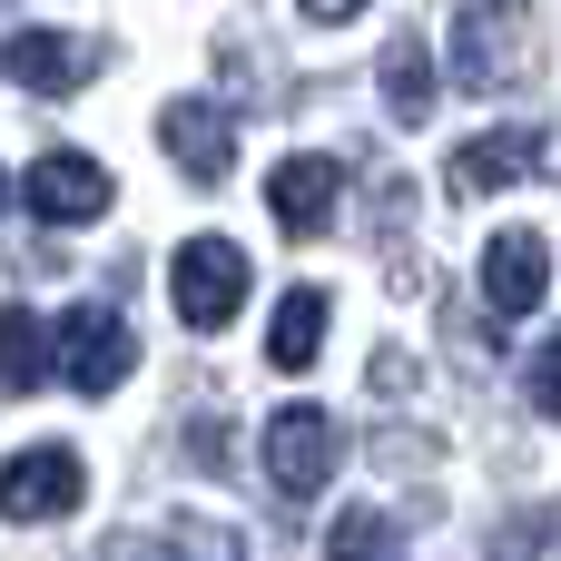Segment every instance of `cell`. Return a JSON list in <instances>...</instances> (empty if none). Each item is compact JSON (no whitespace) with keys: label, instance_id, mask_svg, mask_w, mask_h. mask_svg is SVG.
<instances>
[{"label":"cell","instance_id":"cell-18","mask_svg":"<svg viewBox=\"0 0 561 561\" xmlns=\"http://www.w3.org/2000/svg\"><path fill=\"white\" fill-rule=\"evenodd\" d=\"M187 463L197 473H227V414H197L187 424Z\"/></svg>","mask_w":561,"mask_h":561},{"label":"cell","instance_id":"cell-7","mask_svg":"<svg viewBox=\"0 0 561 561\" xmlns=\"http://www.w3.org/2000/svg\"><path fill=\"white\" fill-rule=\"evenodd\" d=\"M20 197H30V217H49V227H89V217H108V168L79 158V148H39L30 178H20Z\"/></svg>","mask_w":561,"mask_h":561},{"label":"cell","instance_id":"cell-14","mask_svg":"<svg viewBox=\"0 0 561 561\" xmlns=\"http://www.w3.org/2000/svg\"><path fill=\"white\" fill-rule=\"evenodd\" d=\"M59 375V355H49V325L30 316V306H0V394H39Z\"/></svg>","mask_w":561,"mask_h":561},{"label":"cell","instance_id":"cell-9","mask_svg":"<svg viewBox=\"0 0 561 561\" xmlns=\"http://www.w3.org/2000/svg\"><path fill=\"white\" fill-rule=\"evenodd\" d=\"M335 197H345V158H276V178H266V207H276V227L286 237H325L335 227Z\"/></svg>","mask_w":561,"mask_h":561},{"label":"cell","instance_id":"cell-6","mask_svg":"<svg viewBox=\"0 0 561 561\" xmlns=\"http://www.w3.org/2000/svg\"><path fill=\"white\" fill-rule=\"evenodd\" d=\"M0 69H10V89H30V99H79V89L99 79V39H79V30H10Z\"/></svg>","mask_w":561,"mask_h":561},{"label":"cell","instance_id":"cell-17","mask_svg":"<svg viewBox=\"0 0 561 561\" xmlns=\"http://www.w3.org/2000/svg\"><path fill=\"white\" fill-rule=\"evenodd\" d=\"M523 394H533V404H542V414L561 424V335L542 345V355H533V365H523Z\"/></svg>","mask_w":561,"mask_h":561},{"label":"cell","instance_id":"cell-4","mask_svg":"<svg viewBox=\"0 0 561 561\" xmlns=\"http://www.w3.org/2000/svg\"><path fill=\"white\" fill-rule=\"evenodd\" d=\"M89 503V463L79 444H20L0 463V523H59Z\"/></svg>","mask_w":561,"mask_h":561},{"label":"cell","instance_id":"cell-19","mask_svg":"<svg viewBox=\"0 0 561 561\" xmlns=\"http://www.w3.org/2000/svg\"><path fill=\"white\" fill-rule=\"evenodd\" d=\"M296 10H306V20H325V30H335V20H355V10H365V0H296Z\"/></svg>","mask_w":561,"mask_h":561},{"label":"cell","instance_id":"cell-11","mask_svg":"<svg viewBox=\"0 0 561 561\" xmlns=\"http://www.w3.org/2000/svg\"><path fill=\"white\" fill-rule=\"evenodd\" d=\"M99 561H256V542L237 523H158V533H128Z\"/></svg>","mask_w":561,"mask_h":561},{"label":"cell","instance_id":"cell-13","mask_svg":"<svg viewBox=\"0 0 561 561\" xmlns=\"http://www.w3.org/2000/svg\"><path fill=\"white\" fill-rule=\"evenodd\" d=\"M325 345V286H286L276 296V325H266V365L276 375H306Z\"/></svg>","mask_w":561,"mask_h":561},{"label":"cell","instance_id":"cell-15","mask_svg":"<svg viewBox=\"0 0 561 561\" xmlns=\"http://www.w3.org/2000/svg\"><path fill=\"white\" fill-rule=\"evenodd\" d=\"M385 108L404 118V128H424L434 118V49L404 30V39H385Z\"/></svg>","mask_w":561,"mask_h":561},{"label":"cell","instance_id":"cell-5","mask_svg":"<svg viewBox=\"0 0 561 561\" xmlns=\"http://www.w3.org/2000/svg\"><path fill=\"white\" fill-rule=\"evenodd\" d=\"M138 365V335H128V316L118 306H69L59 316V385H79V394H108L118 375Z\"/></svg>","mask_w":561,"mask_h":561},{"label":"cell","instance_id":"cell-10","mask_svg":"<svg viewBox=\"0 0 561 561\" xmlns=\"http://www.w3.org/2000/svg\"><path fill=\"white\" fill-rule=\"evenodd\" d=\"M552 296V247L533 237V227H503L493 247H483V306L493 316H533Z\"/></svg>","mask_w":561,"mask_h":561},{"label":"cell","instance_id":"cell-16","mask_svg":"<svg viewBox=\"0 0 561 561\" xmlns=\"http://www.w3.org/2000/svg\"><path fill=\"white\" fill-rule=\"evenodd\" d=\"M325 561H404V533H394L385 513H365V503H355V513L325 533Z\"/></svg>","mask_w":561,"mask_h":561},{"label":"cell","instance_id":"cell-8","mask_svg":"<svg viewBox=\"0 0 561 561\" xmlns=\"http://www.w3.org/2000/svg\"><path fill=\"white\" fill-rule=\"evenodd\" d=\"M158 138H168L178 178H197V187H217V178L237 168V118L207 108V99H168V108H158Z\"/></svg>","mask_w":561,"mask_h":561},{"label":"cell","instance_id":"cell-3","mask_svg":"<svg viewBox=\"0 0 561 561\" xmlns=\"http://www.w3.org/2000/svg\"><path fill=\"white\" fill-rule=\"evenodd\" d=\"M168 306H178V325H197V335L237 325V306H247V247H237V237H187V247L168 256Z\"/></svg>","mask_w":561,"mask_h":561},{"label":"cell","instance_id":"cell-2","mask_svg":"<svg viewBox=\"0 0 561 561\" xmlns=\"http://www.w3.org/2000/svg\"><path fill=\"white\" fill-rule=\"evenodd\" d=\"M533 69V0H473L454 20V89L493 99Z\"/></svg>","mask_w":561,"mask_h":561},{"label":"cell","instance_id":"cell-20","mask_svg":"<svg viewBox=\"0 0 561 561\" xmlns=\"http://www.w3.org/2000/svg\"><path fill=\"white\" fill-rule=\"evenodd\" d=\"M0 197H10V168H0Z\"/></svg>","mask_w":561,"mask_h":561},{"label":"cell","instance_id":"cell-12","mask_svg":"<svg viewBox=\"0 0 561 561\" xmlns=\"http://www.w3.org/2000/svg\"><path fill=\"white\" fill-rule=\"evenodd\" d=\"M542 158V138L533 128H483L473 148H454V168H444V187L454 197H483V187H503V178H523Z\"/></svg>","mask_w":561,"mask_h":561},{"label":"cell","instance_id":"cell-1","mask_svg":"<svg viewBox=\"0 0 561 561\" xmlns=\"http://www.w3.org/2000/svg\"><path fill=\"white\" fill-rule=\"evenodd\" d=\"M335 463H345V434H335L325 404H276V414H266V493H276L286 513H306V503L335 483Z\"/></svg>","mask_w":561,"mask_h":561}]
</instances>
